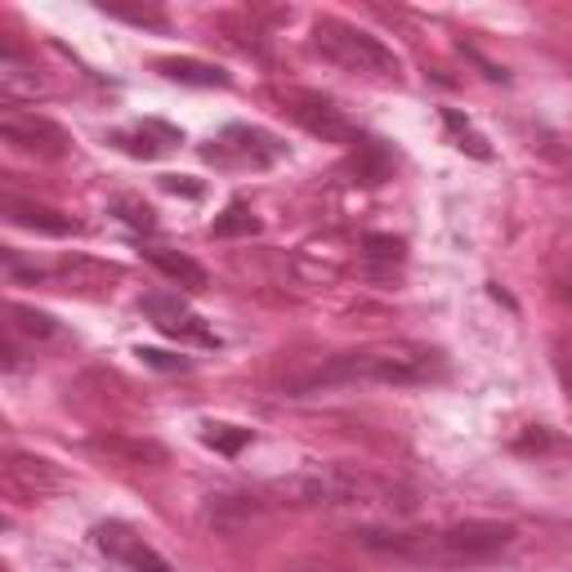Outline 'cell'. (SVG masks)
<instances>
[{
  "instance_id": "7c38bea8",
  "label": "cell",
  "mask_w": 572,
  "mask_h": 572,
  "mask_svg": "<svg viewBox=\"0 0 572 572\" xmlns=\"http://www.w3.org/2000/svg\"><path fill=\"white\" fill-rule=\"evenodd\" d=\"M251 515H255V501H251V496H215L210 510H206V519H210L215 528H224V532L242 528Z\"/></svg>"
},
{
  "instance_id": "7a4b0ae2",
  "label": "cell",
  "mask_w": 572,
  "mask_h": 572,
  "mask_svg": "<svg viewBox=\"0 0 572 572\" xmlns=\"http://www.w3.org/2000/svg\"><path fill=\"white\" fill-rule=\"evenodd\" d=\"M282 492L292 496V506H331V510H349V506H394V487L376 483L367 474H349V470H318V474H300L292 483H282Z\"/></svg>"
},
{
  "instance_id": "603a6c76",
  "label": "cell",
  "mask_w": 572,
  "mask_h": 572,
  "mask_svg": "<svg viewBox=\"0 0 572 572\" xmlns=\"http://www.w3.org/2000/svg\"><path fill=\"white\" fill-rule=\"evenodd\" d=\"M286 572H340V568H327V563H322V568H314V563H296V568H286Z\"/></svg>"
},
{
  "instance_id": "277c9868",
  "label": "cell",
  "mask_w": 572,
  "mask_h": 572,
  "mask_svg": "<svg viewBox=\"0 0 572 572\" xmlns=\"http://www.w3.org/2000/svg\"><path fill=\"white\" fill-rule=\"evenodd\" d=\"M515 541V528L510 524H457V528H439L429 532V563H483L492 554H501Z\"/></svg>"
},
{
  "instance_id": "3957f363",
  "label": "cell",
  "mask_w": 572,
  "mask_h": 572,
  "mask_svg": "<svg viewBox=\"0 0 572 572\" xmlns=\"http://www.w3.org/2000/svg\"><path fill=\"white\" fill-rule=\"evenodd\" d=\"M318 50L349 67V72H372V77H398V54L381 45L372 32L353 28L344 19H318Z\"/></svg>"
},
{
  "instance_id": "ffe728a7",
  "label": "cell",
  "mask_w": 572,
  "mask_h": 572,
  "mask_svg": "<svg viewBox=\"0 0 572 572\" xmlns=\"http://www.w3.org/2000/svg\"><path fill=\"white\" fill-rule=\"evenodd\" d=\"M139 358H143V363H148V367H157V372H184V367H188L184 358L162 353V349H139Z\"/></svg>"
},
{
  "instance_id": "52a82bcc",
  "label": "cell",
  "mask_w": 572,
  "mask_h": 572,
  "mask_svg": "<svg viewBox=\"0 0 572 572\" xmlns=\"http://www.w3.org/2000/svg\"><path fill=\"white\" fill-rule=\"evenodd\" d=\"M0 134H6V143H14V148L23 153H41V157H63V130L41 121V117H6L0 121Z\"/></svg>"
},
{
  "instance_id": "30bf717a",
  "label": "cell",
  "mask_w": 572,
  "mask_h": 572,
  "mask_svg": "<svg viewBox=\"0 0 572 572\" xmlns=\"http://www.w3.org/2000/svg\"><path fill=\"white\" fill-rule=\"evenodd\" d=\"M148 260H153L175 286H184V292H201V286H206V268H201L197 260L179 255V251H148Z\"/></svg>"
},
{
  "instance_id": "8fae6325",
  "label": "cell",
  "mask_w": 572,
  "mask_h": 572,
  "mask_svg": "<svg viewBox=\"0 0 572 572\" xmlns=\"http://www.w3.org/2000/svg\"><path fill=\"white\" fill-rule=\"evenodd\" d=\"M162 72L170 81H184V86H229V77L220 67H210V63H197V58H166Z\"/></svg>"
},
{
  "instance_id": "8992f818",
  "label": "cell",
  "mask_w": 572,
  "mask_h": 572,
  "mask_svg": "<svg viewBox=\"0 0 572 572\" xmlns=\"http://www.w3.org/2000/svg\"><path fill=\"white\" fill-rule=\"evenodd\" d=\"M95 541H99V550L103 554H112L117 563H125L130 572H175L153 546H143V537H134L130 528H121V524H108V528H99L95 532Z\"/></svg>"
},
{
  "instance_id": "7402d4cb",
  "label": "cell",
  "mask_w": 572,
  "mask_h": 572,
  "mask_svg": "<svg viewBox=\"0 0 572 572\" xmlns=\"http://www.w3.org/2000/svg\"><path fill=\"white\" fill-rule=\"evenodd\" d=\"M162 184H166V188H170V193H188V197H201V184H184V179H179V175H166V179H162Z\"/></svg>"
},
{
  "instance_id": "e0dca14e",
  "label": "cell",
  "mask_w": 572,
  "mask_h": 572,
  "mask_svg": "<svg viewBox=\"0 0 572 572\" xmlns=\"http://www.w3.org/2000/svg\"><path fill=\"white\" fill-rule=\"evenodd\" d=\"M206 443L224 457H238L246 443H251V429H238V425H206Z\"/></svg>"
},
{
  "instance_id": "d6986e66",
  "label": "cell",
  "mask_w": 572,
  "mask_h": 572,
  "mask_svg": "<svg viewBox=\"0 0 572 572\" xmlns=\"http://www.w3.org/2000/svg\"><path fill=\"white\" fill-rule=\"evenodd\" d=\"M112 210H121V220H125L130 229H143V233H153V229H157L153 210H148V206H139V201H125V197H121Z\"/></svg>"
},
{
  "instance_id": "ba28073f",
  "label": "cell",
  "mask_w": 572,
  "mask_h": 572,
  "mask_svg": "<svg viewBox=\"0 0 572 572\" xmlns=\"http://www.w3.org/2000/svg\"><path fill=\"white\" fill-rule=\"evenodd\" d=\"M143 309H148V318L166 331V336H175V340H193V344H215V331L210 327H201V318H193L179 300H166V296H148L143 300Z\"/></svg>"
},
{
  "instance_id": "4fadbf2b",
  "label": "cell",
  "mask_w": 572,
  "mask_h": 572,
  "mask_svg": "<svg viewBox=\"0 0 572 572\" xmlns=\"http://www.w3.org/2000/svg\"><path fill=\"white\" fill-rule=\"evenodd\" d=\"M443 125H448V134H452V143H457L461 153H470V157H479V162H487V157H492L487 139H483V134H479V130H474L461 112H452V108H448V112H443Z\"/></svg>"
},
{
  "instance_id": "9c48e42d",
  "label": "cell",
  "mask_w": 572,
  "mask_h": 572,
  "mask_svg": "<svg viewBox=\"0 0 572 572\" xmlns=\"http://www.w3.org/2000/svg\"><path fill=\"white\" fill-rule=\"evenodd\" d=\"M6 220L19 224V229H32V233H45V238H67L77 233V224L67 215L50 210V206H36V201H6Z\"/></svg>"
},
{
  "instance_id": "5b68a950",
  "label": "cell",
  "mask_w": 572,
  "mask_h": 572,
  "mask_svg": "<svg viewBox=\"0 0 572 572\" xmlns=\"http://www.w3.org/2000/svg\"><path fill=\"white\" fill-rule=\"evenodd\" d=\"M292 117L309 130V134H318L322 143H353V148H363V139H358V130H353V121L331 103V99H322V95H309V90H292Z\"/></svg>"
},
{
  "instance_id": "44dd1931",
  "label": "cell",
  "mask_w": 572,
  "mask_h": 572,
  "mask_svg": "<svg viewBox=\"0 0 572 572\" xmlns=\"http://www.w3.org/2000/svg\"><path fill=\"white\" fill-rule=\"evenodd\" d=\"M554 367H559V381H563V389L572 394V344H559V349H554Z\"/></svg>"
},
{
  "instance_id": "9a60e30c",
  "label": "cell",
  "mask_w": 572,
  "mask_h": 572,
  "mask_svg": "<svg viewBox=\"0 0 572 572\" xmlns=\"http://www.w3.org/2000/svg\"><path fill=\"white\" fill-rule=\"evenodd\" d=\"M255 229H260V220H255V215H251L242 201H233V206L220 215V220L210 224V233H215V238H251Z\"/></svg>"
},
{
  "instance_id": "5bb4252c",
  "label": "cell",
  "mask_w": 572,
  "mask_h": 572,
  "mask_svg": "<svg viewBox=\"0 0 572 572\" xmlns=\"http://www.w3.org/2000/svg\"><path fill=\"white\" fill-rule=\"evenodd\" d=\"M0 86H6L10 95H36V77H32V67H28L14 50L0 54Z\"/></svg>"
},
{
  "instance_id": "2e32d148",
  "label": "cell",
  "mask_w": 572,
  "mask_h": 572,
  "mask_svg": "<svg viewBox=\"0 0 572 572\" xmlns=\"http://www.w3.org/2000/svg\"><path fill=\"white\" fill-rule=\"evenodd\" d=\"M10 318H14V327H19L23 336H32V340H54V336H58V322H54L50 314H41V309L14 305V309H10Z\"/></svg>"
},
{
  "instance_id": "6da1fadb",
  "label": "cell",
  "mask_w": 572,
  "mask_h": 572,
  "mask_svg": "<svg viewBox=\"0 0 572 572\" xmlns=\"http://www.w3.org/2000/svg\"><path fill=\"white\" fill-rule=\"evenodd\" d=\"M435 376V353L425 349H363L340 353L327 367L292 381V394H314L331 385H425Z\"/></svg>"
},
{
  "instance_id": "ac0fdd59",
  "label": "cell",
  "mask_w": 572,
  "mask_h": 572,
  "mask_svg": "<svg viewBox=\"0 0 572 572\" xmlns=\"http://www.w3.org/2000/svg\"><path fill=\"white\" fill-rule=\"evenodd\" d=\"M363 251H367L372 264H398V260H403V242H398V238H385V233H372V238L363 242Z\"/></svg>"
}]
</instances>
